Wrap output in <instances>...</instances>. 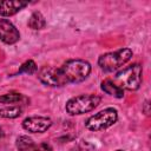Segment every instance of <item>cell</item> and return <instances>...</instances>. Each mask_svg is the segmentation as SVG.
Here are the masks:
<instances>
[{
    "label": "cell",
    "mask_w": 151,
    "mask_h": 151,
    "mask_svg": "<svg viewBox=\"0 0 151 151\" xmlns=\"http://www.w3.org/2000/svg\"><path fill=\"white\" fill-rule=\"evenodd\" d=\"M91 64L83 59H71L58 67L61 81L65 85L79 84L86 80L91 73Z\"/></svg>",
    "instance_id": "cell-1"
},
{
    "label": "cell",
    "mask_w": 151,
    "mask_h": 151,
    "mask_svg": "<svg viewBox=\"0 0 151 151\" xmlns=\"http://www.w3.org/2000/svg\"><path fill=\"white\" fill-rule=\"evenodd\" d=\"M143 78V68L139 64H132L120 71L114 76V83L123 90L137 91L140 87Z\"/></svg>",
    "instance_id": "cell-2"
},
{
    "label": "cell",
    "mask_w": 151,
    "mask_h": 151,
    "mask_svg": "<svg viewBox=\"0 0 151 151\" xmlns=\"http://www.w3.org/2000/svg\"><path fill=\"white\" fill-rule=\"evenodd\" d=\"M101 101V98L97 94H80L73 97L66 101L65 110L71 116H80L93 111Z\"/></svg>",
    "instance_id": "cell-3"
},
{
    "label": "cell",
    "mask_w": 151,
    "mask_h": 151,
    "mask_svg": "<svg viewBox=\"0 0 151 151\" xmlns=\"http://www.w3.org/2000/svg\"><path fill=\"white\" fill-rule=\"evenodd\" d=\"M133 55L131 48L124 47L114 52H107L99 57L98 65L104 72H113L125 65Z\"/></svg>",
    "instance_id": "cell-4"
},
{
    "label": "cell",
    "mask_w": 151,
    "mask_h": 151,
    "mask_svg": "<svg viewBox=\"0 0 151 151\" xmlns=\"http://www.w3.org/2000/svg\"><path fill=\"white\" fill-rule=\"evenodd\" d=\"M118 120V111L113 107H106L98 113L91 116L86 122L85 126L90 131H101L112 125Z\"/></svg>",
    "instance_id": "cell-5"
},
{
    "label": "cell",
    "mask_w": 151,
    "mask_h": 151,
    "mask_svg": "<svg viewBox=\"0 0 151 151\" xmlns=\"http://www.w3.org/2000/svg\"><path fill=\"white\" fill-rule=\"evenodd\" d=\"M52 126V119L48 117L33 116L27 117L22 120V127L31 133H42Z\"/></svg>",
    "instance_id": "cell-6"
},
{
    "label": "cell",
    "mask_w": 151,
    "mask_h": 151,
    "mask_svg": "<svg viewBox=\"0 0 151 151\" xmlns=\"http://www.w3.org/2000/svg\"><path fill=\"white\" fill-rule=\"evenodd\" d=\"M20 39L18 28L7 19H0V40L7 45H13Z\"/></svg>",
    "instance_id": "cell-7"
},
{
    "label": "cell",
    "mask_w": 151,
    "mask_h": 151,
    "mask_svg": "<svg viewBox=\"0 0 151 151\" xmlns=\"http://www.w3.org/2000/svg\"><path fill=\"white\" fill-rule=\"evenodd\" d=\"M39 80L47 85V86H52V87H61L64 86L61 78L59 76V71L58 67H52V66H45L40 70L39 72Z\"/></svg>",
    "instance_id": "cell-8"
},
{
    "label": "cell",
    "mask_w": 151,
    "mask_h": 151,
    "mask_svg": "<svg viewBox=\"0 0 151 151\" xmlns=\"http://www.w3.org/2000/svg\"><path fill=\"white\" fill-rule=\"evenodd\" d=\"M28 4L25 1H0V15L11 17L25 8Z\"/></svg>",
    "instance_id": "cell-9"
},
{
    "label": "cell",
    "mask_w": 151,
    "mask_h": 151,
    "mask_svg": "<svg viewBox=\"0 0 151 151\" xmlns=\"http://www.w3.org/2000/svg\"><path fill=\"white\" fill-rule=\"evenodd\" d=\"M100 87H101V90H103L106 94H109V96H112V97L118 98V99H120V98L124 97V90L120 88V87H119L113 80H111V79H105V80H103Z\"/></svg>",
    "instance_id": "cell-10"
},
{
    "label": "cell",
    "mask_w": 151,
    "mask_h": 151,
    "mask_svg": "<svg viewBox=\"0 0 151 151\" xmlns=\"http://www.w3.org/2000/svg\"><path fill=\"white\" fill-rule=\"evenodd\" d=\"M28 27L32 29H42L46 26V20L40 12H34L28 19Z\"/></svg>",
    "instance_id": "cell-11"
},
{
    "label": "cell",
    "mask_w": 151,
    "mask_h": 151,
    "mask_svg": "<svg viewBox=\"0 0 151 151\" xmlns=\"http://www.w3.org/2000/svg\"><path fill=\"white\" fill-rule=\"evenodd\" d=\"M21 113H22L21 107L15 106V105H11V106H6V107L0 109V117L1 118L14 119V118H18Z\"/></svg>",
    "instance_id": "cell-12"
},
{
    "label": "cell",
    "mask_w": 151,
    "mask_h": 151,
    "mask_svg": "<svg viewBox=\"0 0 151 151\" xmlns=\"http://www.w3.org/2000/svg\"><path fill=\"white\" fill-rule=\"evenodd\" d=\"M34 142L28 136H19L17 138V149L19 151H29L33 150Z\"/></svg>",
    "instance_id": "cell-13"
},
{
    "label": "cell",
    "mask_w": 151,
    "mask_h": 151,
    "mask_svg": "<svg viewBox=\"0 0 151 151\" xmlns=\"http://www.w3.org/2000/svg\"><path fill=\"white\" fill-rule=\"evenodd\" d=\"M22 99H24V96L21 93L11 92V93H6V94L1 96L0 103L1 104H17V103H20Z\"/></svg>",
    "instance_id": "cell-14"
},
{
    "label": "cell",
    "mask_w": 151,
    "mask_h": 151,
    "mask_svg": "<svg viewBox=\"0 0 151 151\" xmlns=\"http://www.w3.org/2000/svg\"><path fill=\"white\" fill-rule=\"evenodd\" d=\"M37 70H38L37 64H35L33 60H27V61H25V63L20 66V68H19V71H18V74H21V73L33 74V73L37 72Z\"/></svg>",
    "instance_id": "cell-15"
},
{
    "label": "cell",
    "mask_w": 151,
    "mask_h": 151,
    "mask_svg": "<svg viewBox=\"0 0 151 151\" xmlns=\"http://www.w3.org/2000/svg\"><path fill=\"white\" fill-rule=\"evenodd\" d=\"M32 151H53V149H52V146L50 144L41 143L39 145H34V147H33Z\"/></svg>",
    "instance_id": "cell-16"
},
{
    "label": "cell",
    "mask_w": 151,
    "mask_h": 151,
    "mask_svg": "<svg viewBox=\"0 0 151 151\" xmlns=\"http://www.w3.org/2000/svg\"><path fill=\"white\" fill-rule=\"evenodd\" d=\"M143 111L145 112V114H149V113H150V111H149V101H147V100L144 103V107H143Z\"/></svg>",
    "instance_id": "cell-17"
},
{
    "label": "cell",
    "mask_w": 151,
    "mask_h": 151,
    "mask_svg": "<svg viewBox=\"0 0 151 151\" xmlns=\"http://www.w3.org/2000/svg\"><path fill=\"white\" fill-rule=\"evenodd\" d=\"M1 137H4V131H2V129L0 127V138H1Z\"/></svg>",
    "instance_id": "cell-18"
},
{
    "label": "cell",
    "mask_w": 151,
    "mask_h": 151,
    "mask_svg": "<svg viewBox=\"0 0 151 151\" xmlns=\"http://www.w3.org/2000/svg\"><path fill=\"white\" fill-rule=\"evenodd\" d=\"M116 151H124V150H116Z\"/></svg>",
    "instance_id": "cell-19"
}]
</instances>
